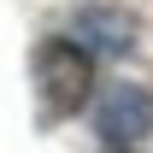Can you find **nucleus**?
<instances>
[{
  "instance_id": "obj_3",
  "label": "nucleus",
  "mask_w": 153,
  "mask_h": 153,
  "mask_svg": "<svg viewBox=\"0 0 153 153\" xmlns=\"http://www.w3.org/2000/svg\"><path fill=\"white\" fill-rule=\"evenodd\" d=\"M76 30H100V36H94L100 53H130V36H135V24L124 18V12H82Z\"/></svg>"
},
{
  "instance_id": "obj_1",
  "label": "nucleus",
  "mask_w": 153,
  "mask_h": 153,
  "mask_svg": "<svg viewBox=\"0 0 153 153\" xmlns=\"http://www.w3.org/2000/svg\"><path fill=\"white\" fill-rule=\"evenodd\" d=\"M30 71H36V100H41V118H47V124H59V118H71V112L88 106V88H94V59H88V47L53 36V41L36 47Z\"/></svg>"
},
{
  "instance_id": "obj_2",
  "label": "nucleus",
  "mask_w": 153,
  "mask_h": 153,
  "mask_svg": "<svg viewBox=\"0 0 153 153\" xmlns=\"http://www.w3.org/2000/svg\"><path fill=\"white\" fill-rule=\"evenodd\" d=\"M94 130H100L106 147H135V141L153 130V94L135 88V82L106 88V100H100V112H94Z\"/></svg>"
}]
</instances>
